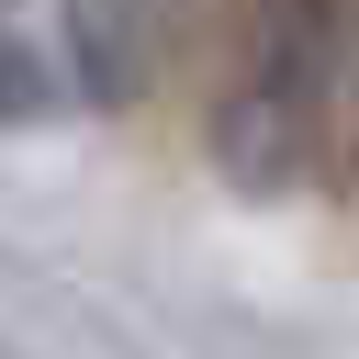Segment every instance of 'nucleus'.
<instances>
[{
	"mask_svg": "<svg viewBox=\"0 0 359 359\" xmlns=\"http://www.w3.org/2000/svg\"><path fill=\"white\" fill-rule=\"evenodd\" d=\"M359 101V0H236V56L213 90V168L247 202L314 191Z\"/></svg>",
	"mask_w": 359,
	"mask_h": 359,
	"instance_id": "1",
	"label": "nucleus"
},
{
	"mask_svg": "<svg viewBox=\"0 0 359 359\" xmlns=\"http://www.w3.org/2000/svg\"><path fill=\"white\" fill-rule=\"evenodd\" d=\"M224 11H236V0H224Z\"/></svg>",
	"mask_w": 359,
	"mask_h": 359,
	"instance_id": "4",
	"label": "nucleus"
},
{
	"mask_svg": "<svg viewBox=\"0 0 359 359\" xmlns=\"http://www.w3.org/2000/svg\"><path fill=\"white\" fill-rule=\"evenodd\" d=\"M168 11L180 0H67V79L79 112H146L168 79Z\"/></svg>",
	"mask_w": 359,
	"mask_h": 359,
	"instance_id": "2",
	"label": "nucleus"
},
{
	"mask_svg": "<svg viewBox=\"0 0 359 359\" xmlns=\"http://www.w3.org/2000/svg\"><path fill=\"white\" fill-rule=\"evenodd\" d=\"M56 112H79V79H67L34 34L0 22V135H45Z\"/></svg>",
	"mask_w": 359,
	"mask_h": 359,
	"instance_id": "3",
	"label": "nucleus"
}]
</instances>
